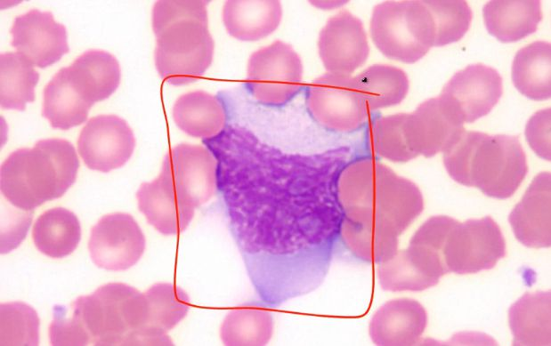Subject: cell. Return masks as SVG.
Instances as JSON below:
<instances>
[{"instance_id":"cell-1","label":"cell","mask_w":551,"mask_h":346,"mask_svg":"<svg viewBox=\"0 0 551 346\" xmlns=\"http://www.w3.org/2000/svg\"><path fill=\"white\" fill-rule=\"evenodd\" d=\"M342 210L340 243L352 253L369 255L398 244V237L424 209L418 187L374 156L352 159L336 182Z\"/></svg>"},{"instance_id":"cell-2","label":"cell","mask_w":551,"mask_h":346,"mask_svg":"<svg viewBox=\"0 0 551 346\" xmlns=\"http://www.w3.org/2000/svg\"><path fill=\"white\" fill-rule=\"evenodd\" d=\"M142 296L135 288L109 283L69 308L56 306L50 326L54 345H132L142 317Z\"/></svg>"},{"instance_id":"cell-3","label":"cell","mask_w":551,"mask_h":346,"mask_svg":"<svg viewBox=\"0 0 551 346\" xmlns=\"http://www.w3.org/2000/svg\"><path fill=\"white\" fill-rule=\"evenodd\" d=\"M207 4L160 0L153 6L155 65L160 77L172 85L197 81L212 63L215 43L208 29Z\"/></svg>"},{"instance_id":"cell-4","label":"cell","mask_w":551,"mask_h":346,"mask_svg":"<svg viewBox=\"0 0 551 346\" xmlns=\"http://www.w3.org/2000/svg\"><path fill=\"white\" fill-rule=\"evenodd\" d=\"M442 153L444 166L455 181L494 198L513 196L528 173L516 136L464 130Z\"/></svg>"},{"instance_id":"cell-5","label":"cell","mask_w":551,"mask_h":346,"mask_svg":"<svg viewBox=\"0 0 551 346\" xmlns=\"http://www.w3.org/2000/svg\"><path fill=\"white\" fill-rule=\"evenodd\" d=\"M79 160L74 146L62 139L38 141L34 148L19 149L0 169V187L6 199L28 211L61 197L75 182Z\"/></svg>"},{"instance_id":"cell-6","label":"cell","mask_w":551,"mask_h":346,"mask_svg":"<svg viewBox=\"0 0 551 346\" xmlns=\"http://www.w3.org/2000/svg\"><path fill=\"white\" fill-rule=\"evenodd\" d=\"M370 35L387 58L414 63L434 44L433 19L425 1H385L377 4Z\"/></svg>"},{"instance_id":"cell-7","label":"cell","mask_w":551,"mask_h":346,"mask_svg":"<svg viewBox=\"0 0 551 346\" xmlns=\"http://www.w3.org/2000/svg\"><path fill=\"white\" fill-rule=\"evenodd\" d=\"M304 67L296 50L278 40L248 58L247 83L252 96L267 106H281L301 90Z\"/></svg>"},{"instance_id":"cell-8","label":"cell","mask_w":551,"mask_h":346,"mask_svg":"<svg viewBox=\"0 0 551 346\" xmlns=\"http://www.w3.org/2000/svg\"><path fill=\"white\" fill-rule=\"evenodd\" d=\"M306 106L319 125L337 133L359 129L370 112L354 76L329 72L310 84Z\"/></svg>"},{"instance_id":"cell-9","label":"cell","mask_w":551,"mask_h":346,"mask_svg":"<svg viewBox=\"0 0 551 346\" xmlns=\"http://www.w3.org/2000/svg\"><path fill=\"white\" fill-rule=\"evenodd\" d=\"M505 255L504 236L490 216L458 222L442 250L447 271L462 275L490 270Z\"/></svg>"},{"instance_id":"cell-10","label":"cell","mask_w":551,"mask_h":346,"mask_svg":"<svg viewBox=\"0 0 551 346\" xmlns=\"http://www.w3.org/2000/svg\"><path fill=\"white\" fill-rule=\"evenodd\" d=\"M186 204L196 208L215 195L218 186V163L207 147L181 143L165 156L160 170Z\"/></svg>"},{"instance_id":"cell-11","label":"cell","mask_w":551,"mask_h":346,"mask_svg":"<svg viewBox=\"0 0 551 346\" xmlns=\"http://www.w3.org/2000/svg\"><path fill=\"white\" fill-rule=\"evenodd\" d=\"M88 249L98 267L125 270L142 257L145 237L130 214L116 213L103 216L93 227Z\"/></svg>"},{"instance_id":"cell-12","label":"cell","mask_w":551,"mask_h":346,"mask_svg":"<svg viewBox=\"0 0 551 346\" xmlns=\"http://www.w3.org/2000/svg\"><path fill=\"white\" fill-rule=\"evenodd\" d=\"M134 147L132 129L124 119L114 115L91 118L77 141V150L86 166L102 173L123 166Z\"/></svg>"},{"instance_id":"cell-13","label":"cell","mask_w":551,"mask_h":346,"mask_svg":"<svg viewBox=\"0 0 551 346\" xmlns=\"http://www.w3.org/2000/svg\"><path fill=\"white\" fill-rule=\"evenodd\" d=\"M318 52L327 72L351 76L369 54L362 21L346 10L331 16L319 34Z\"/></svg>"},{"instance_id":"cell-14","label":"cell","mask_w":551,"mask_h":346,"mask_svg":"<svg viewBox=\"0 0 551 346\" xmlns=\"http://www.w3.org/2000/svg\"><path fill=\"white\" fill-rule=\"evenodd\" d=\"M502 93L498 72L477 63L457 72L444 85L440 97L464 123H473L490 112Z\"/></svg>"},{"instance_id":"cell-15","label":"cell","mask_w":551,"mask_h":346,"mask_svg":"<svg viewBox=\"0 0 551 346\" xmlns=\"http://www.w3.org/2000/svg\"><path fill=\"white\" fill-rule=\"evenodd\" d=\"M464 122L440 96L422 102L406 119V136L417 156L443 152L465 130Z\"/></svg>"},{"instance_id":"cell-16","label":"cell","mask_w":551,"mask_h":346,"mask_svg":"<svg viewBox=\"0 0 551 346\" xmlns=\"http://www.w3.org/2000/svg\"><path fill=\"white\" fill-rule=\"evenodd\" d=\"M446 273L442 253L417 244L397 250L377 268L382 289L391 292L423 291L437 285Z\"/></svg>"},{"instance_id":"cell-17","label":"cell","mask_w":551,"mask_h":346,"mask_svg":"<svg viewBox=\"0 0 551 346\" xmlns=\"http://www.w3.org/2000/svg\"><path fill=\"white\" fill-rule=\"evenodd\" d=\"M11 34L17 52L38 68L57 62L69 50L66 28L50 12L34 9L16 17Z\"/></svg>"},{"instance_id":"cell-18","label":"cell","mask_w":551,"mask_h":346,"mask_svg":"<svg viewBox=\"0 0 551 346\" xmlns=\"http://www.w3.org/2000/svg\"><path fill=\"white\" fill-rule=\"evenodd\" d=\"M142 295V317L133 345H172L166 334L182 320L190 305L187 293L172 284L152 286Z\"/></svg>"},{"instance_id":"cell-19","label":"cell","mask_w":551,"mask_h":346,"mask_svg":"<svg viewBox=\"0 0 551 346\" xmlns=\"http://www.w3.org/2000/svg\"><path fill=\"white\" fill-rule=\"evenodd\" d=\"M550 183L549 173L536 175L508 216L515 237L528 247L551 245Z\"/></svg>"},{"instance_id":"cell-20","label":"cell","mask_w":551,"mask_h":346,"mask_svg":"<svg viewBox=\"0 0 551 346\" xmlns=\"http://www.w3.org/2000/svg\"><path fill=\"white\" fill-rule=\"evenodd\" d=\"M426 323V312L418 302L395 299L385 302L373 315L369 334L377 345H413L418 342Z\"/></svg>"},{"instance_id":"cell-21","label":"cell","mask_w":551,"mask_h":346,"mask_svg":"<svg viewBox=\"0 0 551 346\" xmlns=\"http://www.w3.org/2000/svg\"><path fill=\"white\" fill-rule=\"evenodd\" d=\"M136 197L140 212L163 235L183 232L193 219L195 208L179 197L160 173L151 182L142 183Z\"/></svg>"},{"instance_id":"cell-22","label":"cell","mask_w":551,"mask_h":346,"mask_svg":"<svg viewBox=\"0 0 551 346\" xmlns=\"http://www.w3.org/2000/svg\"><path fill=\"white\" fill-rule=\"evenodd\" d=\"M282 13V5L277 0H229L223 4L222 19L231 36L253 42L273 33Z\"/></svg>"},{"instance_id":"cell-23","label":"cell","mask_w":551,"mask_h":346,"mask_svg":"<svg viewBox=\"0 0 551 346\" xmlns=\"http://www.w3.org/2000/svg\"><path fill=\"white\" fill-rule=\"evenodd\" d=\"M488 32L503 43L515 42L534 33L542 19L539 0H493L482 8Z\"/></svg>"},{"instance_id":"cell-24","label":"cell","mask_w":551,"mask_h":346,"mask_svg":"<svg viewBox=\"0 0 551 346\" xmlns=\"http://www.w3.org/2000/svg\"><path fill=\"white\" fill-rule=\"evenodd\" d=\"M67 70L77 89L92 105L109 98L120 82L119 64L105 51L85 52Z\"/></svg>"},{"instance_id":"cell-25","label":"cell","mask_w":551,"mask_h":346,"mask_svg":"<svg viewBox=\"0 0 551 346\" xmlns=\"http://www.w3.org/2000/svg\"><path fill=\"white\" fill-rule=\"evenodd\" d=\"M173 118L185 133L204 140L216 136L226 122V113L219 99L205 91L181 95L174 104Z\"/></svg>"},{"instance_id":"cell-26","label":"cell","mask_w":551,"mask_h":346,"mask_svg":"<svg viewBox=\"0 0 551 346\" xmlns=\"http://www.w3.org/2000/svg\"><path fill=\"white\" fill-rule=\"evenodd\" d=\"M93 105L77 89L66 68H61L45 85L42 115L53 128L69 130L80 125Z\"/></svg>"},{"instance_id":"cell-27","label":"cell","mask_w":551,"mask_h":346,"mask_svg":"<svg viewBox=\"0 0 551 346\" xmlns=\"http://www.w3.org/2000/svg\"><path fill=\"white\" fill-rule=\"evenodd\" d=\"M514 345H550V292L526 293L508 311Z\"/></svg>"},{"instance_id":"cell-28","label":"cell","mask_w":551,"mask_h":346,"mask_svg":"<svg viewBox=\"0 0 551 346\" xmlns=\"http://www.w3.org/2000/svg\"><path fill=\"white\" fill-rule=\"evenodd\" d=\"M551 45L536 41L520 49L513 60L511 76L515 88L533 101L551 96Z\"/></svg>"},{"instance_id":"cell-29","label":"cell","mask_w":551,"mask_h":346,"mask_svg":"<svg viewBox=\"0 0 551 346\" xmlns=\"http://www.w3.org/2000/svg\"><path fill=\"white\" fill-rule=\"evenodd\" d=\"M262 302L233 309L220 326V339L226 346H263L271 339L272 313Z\"/></svg>"},{"instance_id":"cell-30","label":"cell","mask_w":551,"mask_h":346,"mask_svg":"<svg viewBox=\"0 0 551 346\" xmlns=\"http://www.w3.org/2000/svg\"><path fill=\"white\" fill-rule=\"evenodd\" d=\"M32 237L42 253L52 258H62L77 248L81 238V227L72 212L57 207L37 218Z\"/></svg>"},{"instance_id":"cell-31","label":"cell","mask_w":551,"mask_h":346,"mask_svg":"<svg viewBox=\"0 0 551 346\" xmlns=\"http://www.w3.org/2000/svg\"><path fill=\"white\" fill-rule=\"evenodd\" d=\"M354 78L369 111L401 103L409 86L406 73L390 65H372Z\"/></svg>"},{"instance_id":"cell-32","label":"cell","mask_w":551,"mask_h":346,"mask_svg":"<svg viewBox=\"0 0 551 346\" xmlns=\"http://www.w3.org/2000/svg\"><path fill=\"white\" fill-rule=\"evenodd\" d=\"M19 52H5L0 56L2 109L24 110L28 102L35 101V87L38 72Z\"/></svg>"},{"instance_id":"cell-33","label":"cell","mask_w":551,"mask_h":346,"mask_svg":"<svg viewBox=\"0 0 551 346\" xmlns=\"http://www.w3.org/2000/svg\"><path fill=\"white\" fill-rule=\"evenodd\" d=\"M408 113L381 117L368 130V146L377 157L393 162H408L417 155L409 146L405 125Z\"/></svg>"},{"instance_id":"cell-34","label":"cell","mask_w":551,"mask_h":346,"mask_svg":"<svg viewBox=\"0 0 551 346\" xmlns=\"http://www.w3.org/2000/svg\"><path fill=\"white\" fill-rule=\"evenodd\" d=\"M434 28V46H443L460 40L467 32L472 11L463 0H425Z\"/></svg>"},{"instance_id":"cell-35","label":"cell","mask_w":551,"mask_h":346,"mask_svg":"<svg viewBox=\"0 0 551 346\" xmlns=\"http://www.w3.org/2000/svg\"><path fill=\"white\" fill-rule=\"evenodd\" d=\"M39 319L36 311L22 302L1 305V344L37 345Z\"/></svg>"},{"instance_id":"cell-36","label":"cell","mask_w":551,"mask_h":346,"mask_svg":"<svg viewBox=\"0 0 551 346\" xmlns=\"http://www.w3.org/2000/svg\"><path fill=\"white\" fill-rule=\"evenodd\" d=\"M458 222L449 216H433L420 226L409 240V244L425 245L442 253L450 232Z\"/></svg>"},{"instance_id":"cell-37","label":"cell","mask_w":551,"mask_h":346,"mask_svg":"<svg viewBox=\"0 0 551 346\" xmlns=\"http://www.w3.org/2000/svg\"><path fill=\"white\" fill-rule=\"evenodd\" d=\"M525 136L530 147L541 158L550 160V109L536 112L528 121Z\"/></svg>"}]
</instances>
